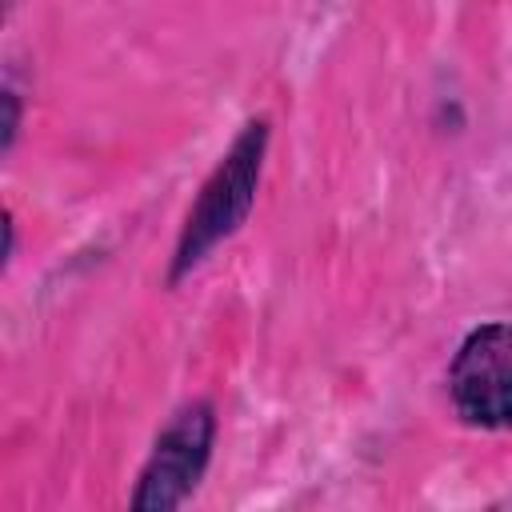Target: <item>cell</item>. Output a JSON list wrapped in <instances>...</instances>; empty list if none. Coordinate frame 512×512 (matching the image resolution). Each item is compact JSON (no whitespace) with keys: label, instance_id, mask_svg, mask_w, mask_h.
I'll list each match as a JSON object with an SVG mask.
<instances>
[{"label":"cell","instance_id":"cell-6","mask_svg":"<svg viewBox=\"0 0 512 512\" xmlns=\"http://www.w3.org/2000/svg\"><path fill=\"white\" fill-rule=\"evenodd\" d=\"M8 4H12V0H8Z\"/></svg>","mask_w":512,"mask_h":512},{"label":"cell","instance_id":"cell-4","mask_svg":"<svg viewBox=\"0 0 512 512\" xmlns=\"http://www.w3.org/2000/svg\"><path fill=\"white\" fill-rule=\"evenodd\" d=\"M0 104H4V124H0V152L8 156V152L16 148V136H20V92H16L12 84H4V96H0Z\"/></svg>","mask_w":512,"mask_h":512},{"label":"cell","instance_id":"cell-2","mask_svg":"<svg viewBox=\"0 0 512 512\" xmlns=\"http://www.w3.org/2000/svg\"><path fill=\"white\" fill-rule=\"evenodd\" d=\"M216 404L196 396L184 400L168 424L156 432L136 488L128 496L132 512H176L180 504H188L212 464V448H216Z\"/></svg>","mask_w":512,"mask_h":512},{"label":"cell","instance_id":"cell-5","mask_svg":"<svg viewBox=\"0 0 512 512\" xmlns=\"http://www.w3.org/2000/svg\"><path fill=\"white\" fill-rule=\"evenodd\" d=\"M12 256H16V216L4 212V268L12 264Z\"/></svg>","mask_w":512,"mask_h":512},{"label":"cell","instance_id":"cell-1","mask_svg":"<svg viewBox=\"0 0 512 512\" xmlns=\"http://www.w3.org/2000/svg\"><path fill=\"white\" fill-rule=\"evenodd\" d=\"M268 144H272L268 116H252L236 128V136L228 140V148L204 176L192 208L184 212V224H180V236H176V248L168 256V272H164L168 288L184 284L220 244H228L248 224V216L256 208L260 180H264Z\"/></svg>","mask_w":512,"mask_h":512},{"label":"cell","instance_id":"cell-3","mask_svg":"<svg viewBox=\"0 0 512 512\" xmlns=\"http://www.w3.org/2000/svg\"><path fill=\"white\" fill-rule=\"evenodd\" d=\"M452 412L480 432L512 428V324L484 320L464 332L448 360Z\"/></svg>","mask_w":512,"mask_h":512}]
</instances>
